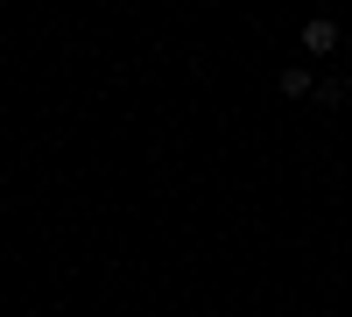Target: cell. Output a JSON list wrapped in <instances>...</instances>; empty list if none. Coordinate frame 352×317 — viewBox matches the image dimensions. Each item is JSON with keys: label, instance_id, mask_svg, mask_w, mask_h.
Returning <instances> with one entry per match:
<instances>
[{"label": "cell", "instance_id": "cell-1", "mask_svg": "<svg viewBox=\"0 0 352 317\" xmlns=\"http://www.w3.org/2000/svg\"><path fill=\"white\" fill-rule=\"evenodd\" d=\"M331 50H338V21H331V14L303 21V56H331Z\"/></svg>", "mask_w": 352, "mask_h": 317}, {"label": "cell", "instance_id": "cell-2", "mask_svg": "<svg viewBox=\"0 0 352 317\" xmlns=\"http://www.w3.org/2000/svg\"><path fill=\"white\" fill-rule=\"evenodd\" d=\"M310 92H317V78H310L303 64H289V71H282V99H310Z\"/></svg>", "mask_w": 352, "mask_h": 317}]
</instances>
